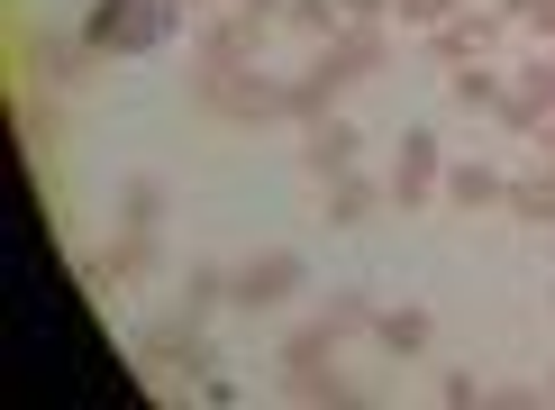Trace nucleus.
<instances>
[{"label": "nucleus", "mask_w": 555, "mask_h": 410, "mask_svg": "<svg viewBox=\"0 0 555 410\" xmlns=\"http://www.w3.org/2000/svg\"><path fill=\"white\" fill-rule=\"evenodd\" d=\"M182 28V0H91L82 10V46L91 55H155Z\"/></svg>", "instance_id": "obj_1"}, {"label": "nucleus", "mask_w": 555, "mask_h": 410, "mask_svg": "<svg viewBox=\"0 0 555 410\" xmlns=\"http://www.w3.org/2000/svg\"><path fill=\"white\" fill-rule=\"evenodd\" d=\"M182 10H201V0H182Z\"/></svg>", "instance_id": "obj_30"}, {"label": "nucleus", "mask_w": 555, "mask_h": 410, "mask_svg": "<svg viewBox=\"0 0 555 410\" xmlns=\"http://www.w3.org/2000/svg\"><path fill=\"white\" fill-rule=\"evenodd\" d=\"M346 18H391V0H337Z\"/></svg>", "instance_id": "obj_27"}, {"label": "nucleus", "mask_w": 555, "mask_h": 410, "mask_svg": "<svg viewBox=\"0 0 555 410\" xmlns=\"http://www.w3.org/2000/svg\"><path fill=\"white\" fill-rule=\"evenodd\" d=\"M328 46H337V64H346L356 82H374L383 64H391V37H383V18H346V28H337Z\"/></svg>", "instance_id": "obj_12"}, {"label": "nucleus", "mask_w": 555, "mask_h": 410, "mask_svg": "<svg viewBox=\"0 0 555 410\" xmlns=\"http://www.w3.org/2000/svg\"><path fill=\"white\" fill-rule=\"evenodd\" d=\"M137 364L146 374H182V383H201L210 374V347H201V319H155V329H137Z\"/></svg>", "instance_id": "obj_3"}, {"label": "nucleus", "mask_w": 555, "mask_h": 410, "mask_svg": "<svg viewBox=\"0 0 555 410\" xmlns=\"http://www.w3.org/2000/svg\"><path fill=\"white\" fill-rule=\"evenodd\" d=\"M119 219H128V228H155V219H165V182H155V174H137L128 192H119Z\"/></svg>", "instance_id": "obj_22"}, {"label": "nucleus", "mask_w": 555, "mask_h": 410, "mask_svg": "<svg viewBox=\"0 0 555 410\" xmlns=\"http://www.w3.org/2000/svg\"><path fill=\"white\" fill-rule=\"evenodd\" d=\"M356 155H364V137H356V119H310V128H300V165H310L319 182L356 174Z\"/></svg>", "instance_id": "obj_11"}, {"label": "nucleus", "mask_w": 555, "mask_h": 410, "mask_svg": "<svg viewBox=\"0 0 555 410\" xmlns=\"http://www.w3.org/2000/svg\"><path fill=\"white\" fill-rule=\"evenodd\" d=\"M219 302H237V273H219V265H192V273H182V319H210Z\"/></svg>", "instance_id": "obj_19"}, {"label": "nucleus", "mask_w": 555, "mask_h": 410, "mask_svg": "<svg viewBox=\"0 0 555 410\" xmlns=\"http://www.w3.org/2000/svg\"><path fill=\"white\" fill-rule=\"evenodd\" d=\"M146 265H155V228H128V238L109 246L101 265H91V283H137V273H146Z\"/></svg>", "instance_id": "obj_17"}, {"label": "nucleus", "mask_w": 555, "mask_h": 410, "mask_svg": "<svg viewBox=\"0 0 555 410\" xmlns=\"http://www.w3.org/2000/svg\"><path fill=\"white\" fill-rule=\"evenodd\" d=\"M192 393H201V401H210V410H237V383H228V374H219V364H210V374H201V383H192Z\"/></svg>", "instance_id": "obj_25"}, {"label": "nucleus", "mask_w": 555, "mask_h": 410, "mask_svg": "<svg viewBox=\"0 0 555 410\" xmlns=\"http://www.w3.org/2000/svg\"><path fill=\"white\" fill-rule=\"evenodd\" d=\"M319 319H328L337 337H356V329H374V302H364V292H328V302H319Z\"/></svg>", "instance_id": "obj_23"}, {"label": "nucleus", "mask_w": 555, "mask_h": 410, "mask_svg": "<svg viewBox=\"0 0 555 410\" xmlns=\"http://www.w3.org/2000/svg\"><path fill=\"white\" fill-rule=\"evenodd\" d=\"M501 28H511L501 10H455L447 28H428V55L447 64V74H455V64H482V55L501 46Z\"/></svg>", "instance_id": "obj_8"}, {"label": "nucleus", "mask_w": 555, "mask_h": 410, "mask_svg": "<svg viewBox=\"0 0 555 410\" xmlns=\"http://www.w3.org/2000/svg\"><path fill=\"white\" fill-rule=\"evenodd\" d=\"M437 192H447L455 210H501V201H511V174H501V165H447Z\"/></svg>", "instance_id": "obj_13"}, {"label": "nucleus", "mask_w": 555, "mask_h": 410, "mask_svg": "<svg viewBox=\"0 0 555 410\" xmlns=\"http://www.w3.org/2000/svg\"><path fill=\"white\" fill-rule=\"evenodd\" d=\"M256 46H264V18L228 10V18H210V28L192 37V64H210V74H237V64H256Z\"/></svg>", "instance_id": "obj_10"}, {"label": "nucleus", "mask_w": 555, "mask_h": 410, "mask_svg": "<svg viewBox=\"0 0 555 410\" xmlns=\"http://www.w3.org/2000/svg\"><path fill=\"white\" fill-rule=\"evenodd\" d=\"M273 28H292V37H310V46H328V37L346 28V10H337V0H283V18H273Z\"/></svg>", "instance_id": "obj_21"}, {"label": "nucleus", "mask_w": 555, "mask_h": 410, "mask_svg": "<svg viewBox=\"0 0 555 410\" xmlns=\"http://www.w3.org/2000/svg\"><path fill=\"white\" fill-rule=\"evenodd\" d=\"M356 91V74L337 64V46H319L310 64L292 74V128H310V119H337V101Z\"/></svg>", "instance_id": "obj_7"}, {"label": "nucleus", "mask_w": 555, "mask_h": 410, "mask_svg": "<svg viewBox=\"0 0 555 410\" xmlns=\"http://www.w3.org/2000/svg\"><path fill=\"white\" fill-rule=\"evenodd\" d=\"M228 10H246V18H264V28H273V18H283V0H228Z\"/></svg>", "instance_id": "obj_26"}, {"label": "nucleus", "mask_w": 555, "mask_h": 410, "mask_svg": "<svg viewBox=\"0 0 555 410\" xmlns=\"http://www.w3.org/2000/svg\"><path fill=\"white\" fill-rule=\"evenodd\" d=\"M210 110H219V119H237V128L292 119V82H273V74H256V64H237V74H219V91H210Z\"/></svg>", "instance_id": "obj_4"}, {"label": "nucleus", "mask_w": 555, "mask_h": 410, "mask_svg": "<svg viewBox=\"0 0 555 410\" xmlns=\"http://www.w3.org/2000/svg\"><path fill=\"white\" fill-rule=\"evenodd\" d=\"M437 182H447V146H437V128H401V165H391V201L401 210H428Z\"/></svg>", "instance_id": "obj_6"}, {"label": "nucleus", "mask_w": 555, "mask_h": 410, "mask_svg": "<svg viewBox=\"0 0 555 410\" xmlns=\"http://www.w3.org/2000/svg\"><path fill=\"white\" fill-rule=\"evenodd\" d=\"M337 347H346V337L328 329V319H310V329H292V337H283V374H292V393H300V401H346Z\"/></svg>", "instance_id": "obj_2"}, {"label": "nucleus", "mask_w": 555, "mask_h": 410, "mask_svg": "<svg viewBox=\"0 0 555 410\" xmlns=\"http://www.w3.org/2000/svg\"><path fill=\"white\" fill-rule=\"evenodd\" d=\"M428 329H437V319H428L420 302H401V310H374V337H383L391 356H420V347H428Z\"/></svg>", "instance_id": "obj_18"}, {"label": "nucleus", "mask_w": 555, "mask_h": 410, "mask_svg": "<svg viewBox=\"0 0 555 410\" xmlns=\"http://www.w3.org/2000/svg\"><path fill=\"white\" fill-rule=\"evenodd\" d=\"M538 401H555V364H546V374H538Z\"/></svg>", "instance_id": "obj_29"}, {"label": "nucleus", "mask_w": 555, "mask_h": 410, "mask_svg": "<svg viewBox=\"0 0 555 410\" xmlns=\"http://www.w3.org/2000/svg\"><path fill=\"white\" fill-rule=\"evenodd\" d=\"M546 55H555V46H546Z\"/></svg>", "instance_id": "obj_32"}, {"label": "nucleus", "mask_w": 555, "mask_h": 410, "mask_svg": "<svg viewBox=\"0 0 555 410\" xmlns=\"http://www.w3.org/2000/svg\"><path fill=\"white\" fill-rule=\"evenodd\" d=\"M391 192V182H364V174H337L328 182V228H364L374 219V201Z\"/></svg>", "instance_id": "obj_16"}, {"label": "nucleus", "mask_w": 555, "mask_h": 410, "mask_svg": "<svg viewBox=\"0 0 555 410\" xmlns=\"http://www.w3.org/2000/svg\"><path fill=\"white\" fill-rule=\"evenodd\" d=\"M538 165H546V174H555V119H546V128H538Z\"/></svg>", "instance_id": "obj_28"}, {"label": "nucleus", "mask_w": 555, "mask_h": 410, "mask_svg": "<svg viewBox=\"0 0 555 410\" xmlns=\"http://www.w3.org/2000/svg\"><path fill=\"white\" fill-rule=\"evenodd\" d=\"M492 119L511 128V137H538V128L555 119V55H538L511 91H501V110H492Z\"/></svg>", "instance_id": "obj_9"}, {"label": "nucleus", "mask_w": 555, "mask_h": 410, "mask_svg": "<svg viewBox=\"0 0 555 410\" xmlns=\"http://www.w3.org/2000/svg\"><path fill=\"white\" fill-rule=\"evenodd\" d=\"M300 283H310V256H300V246H264V256L237 265V310H273V302H292Z\"/></svg>", "instance_id": "obj_5"}, {"label": "nucleus", "mask_w": 555, "mask_h": 410, "mask_svg": "<svg viewBox=\"0 0 555 410\" xmlns=\"http://www.w3.org/2000/svg\"><path fill=\"white\" fill-rule=\"evenodd\" d=\"M28 74H46V82H82V74H91V46H82V37H37V46H28Z\"/></svg>", "instance_id": "obj_15"}, {"label": "nucleus", "mask_w": 555, "mask_h": 410, "mask_svg": "<svg viewBox=\"0 0 555 410\" xmlns=\"http://www.w3.org/2000/svg\"><path fill=\"white\" fill-rule=\"evenodd\" d=\"M546 302H555V292H546Z\"/></svg>", "instance_id": "obj_31"}, {"label": "nucleus", "mask_w": 555, "mask_h": 410, "mask_svg": "<svg viewBox=\"0 0 555 410\" xmlns=\"http://www.w3.org/2000/svg\"><path fill=\"white\" fill-rule=\"evenodd\" d=\"M455 10H465V0H391V18H401V28H447Z\"/></svg>", "instance_id": "obj_24"}, {"label": "nucleus", "mask_w": 555, "mask_h": 410, "mask_svg": "<svg viewBox=\"0 0 555 410\" xmlns=\"http://www.w3.org/2000/svg\"><path fill=\"white\" fill-rule=\"evenodd\" d=\"M519 228H555V174H519L511 182V201H501Z\"/></svg>", "instance_id": "obj_20"}, {"label": "nucleus", "mask_w": 555, "mask_h": 410, "mask_svg": "<svg viewBox=\"0 0 555 410\" xmlns=\"http://www.w3.org/2000/svg\"><path fill=\"white\" fill-rule=\"evenodd\" d=\"M501 91H511V74H492V55H482V64H455V74H447V101H455V110H482V119L501 110Z\"/></svg>", "instance_id": "obj_14"}]
</instances>
